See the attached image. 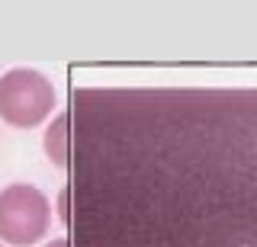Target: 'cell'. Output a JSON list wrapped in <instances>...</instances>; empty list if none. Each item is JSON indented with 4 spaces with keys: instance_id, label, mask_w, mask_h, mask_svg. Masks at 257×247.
Masks as SVG:
<instances>
[{
    "instance_id": "6da1fadb",
    "label": "cell",
    "mask_w": 257,
    "mask_h": 247,
    "mask_svg": "<svg viewBox=\"0 0 257 247\" xmlns=\"http://www.w3.org/2000/svg\"><path fill=\"white\" fill-rule=\"evenodd\" d=\"M52 225V202L32 183H10L0 193V241L13 247L39 244Z\"/></svg>"
},
{
    "instance_id": "7a4b0ae2",
    "label": "cell",
    "mask_w": 257,
    "mask_h": 247,
    "mask_svg": "<svg viewBox=\"0 0 257 247\" xmlns=\"http://www.w3.org/2000/svg\"><path fill=\"white\" fill-rule=\"evenodd\" d=\"M55 87L32 68H13L0 77V119L13 129H36L52 116Z\"/></svg>"
},
{
    "instance_id": "3957f363",
    "label": "cell",
    "mask_w": 257,
    "mask_h": 247,
    "mask_svg": "<svg viewBox=\"0 0 257 247\" xmlns=\"http://www.w3.org/2000/svg\"><path fill=\"white\" fill-rule=\"evenodd\" d=\"M68 122H71L68 113H61L52 125H48V132H45V154H48V161H52L55 167H68V157H71V148H68Z\"/></svg>"
},
{
    "instance_id": "277c9868",
    "label": "cell",
    "mask_w": 257,
    "mask_h": 247,
    "mask_svg": "<svg viewBox=\"0 0 257 247\" xmlns=\"http://www.w3.org/2000/svg\"><path fill=\"white\" fill-rule=\"evenodd\" d=\"M58 209H61V221H68L71 218V212H68V189H64L61 199H58Z\"/></svg>"
},
{
    "instance_id": "5b68a950",
    "label": "cell",
    "mask_w": 257,
    "mask_h": 247,
    "mask_svg": "<svg viewBox=\"0 0 257 247\" xmlns=\"http://www.w3.org/2000/svg\"><path fill=\"white\" fill-rule=\"evenodd\" d=\"M45 247H71V241L68 237H55V241H48Z\"/></svg>"
}]
</instances>
